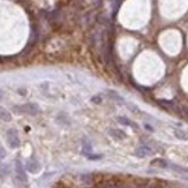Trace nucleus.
<instances>
[{"label":"nucleus","instance_id":"obj_1","mask_svg":"<svg viewBox=\"0 0 188 188\" xmlns=\"http://www.w3.org/2000/svg\"><path fill=\"white\" fill-rule=\"evenodd\" d=\"M16 110V112L19 113H24V114H29V116H36L39 113V108L37 104H32V103H28L21 106H16L14 108Z\"/></svg>","mask_w":188,"mask_h":188},{"label":"nucleus","instance_id":"obj_2","mask_svg":"<svg viewBox=\"0 0 188 188\" xmlns=\"http://www.w3.org/2000/svg\"><path fill=\"white\" fill-rule=\"evenodd\" d=\"M7 142L11 148H19L20 147V137L15 129H9L7 132Z\"/></svg>","mask_w":188,"mask_h":188},{"label":"nucleus","instance_id":"obj_3","mask_svg":"<svg viewBox=\"0 0 188 188\" xmlns=\"http://www.w3.org/2000/svg\"><path fill=\"white\" fill-rule=\"evenodd\" d=\"M135 156L140 157V158H143V157H147V156H151L154 154V150L151 148H149L147 146H142V147H138L134 151Z\"/></svg>","mask_w":188,"mask_h":188},{"label":"nucleus","instance_id":"obj_4","mask_svg":"<svg viewBox=\"0 0 188 188\" xmlns=\"http://www.w3.org/2000/svg\"><path fill=\"white\" fill-rule=\"evenodd\" d=\"M174 136L177 138L181 140V141H187L188 140V132L184 131V129H180V128H175L174 129Z\"/></svg>","mask_w":188,"mask_h":188},{"label":"nucleus","instance_id":"obj_5","mask_svg":"<svg viewBox=\"0 0 188 188\" xmlns=\"http://www.w3.org/2000/svg\"><path fill=\"white\" fill-rule=\"evenodd\" d=\"M28 170L31 172V173H37L38 171L40 170V165H39V163L37 161H30L29 163H28Z\"/></svg>","mask_w":188,"mask_h":188},{"label":"nucleus","instance_id":"obj_6","mask_svg":"<svg viewBox=\"0 0 188 188\" xmlns=\"http://www.w3.org/2000/svg\"><path fill=\"white\" fill-rule=\"evenodd\" d=\"M105 93H106V95L110 96L111 99H113V100H116V102H118V103H125L123 98H122L117 91H114V90H106Z\"/></svg>","mask_w":188,"mask_h":188},{"label":"nucleus","instance_id":"obj_7","mask_svg":"<svg viewBox=\"0 0 188 188\" xmlns=\"http://www.w3.org/2000/svg\"><path fill=\"white\" fill-rule=\"evenodd\" d=\"M13 182H14V187L15 188H28L27 180H23V179L16 177V175H15V178L13 179Z\"/></svg>","mask_w":188,"mask_h":188},{"label":"nucleus","instance_id":"obj_8","mask_svg":"<svg viewBox=\"0 0 188 188\" xmlns=\"http://www.w3.org/2000/svg\"><path fill=\"white\" fill-rule=\"evenodd\" d=\"M108 134L111 135L112 137H114L116 140H123L126 137V134L123 132H121L120 129H110Z\"/></svg>","mask_w":188,"mask_h":188},{"label":"nucleus","instance_id":"obj_9","mask_svg":"<svg viewBox=\"0 0 188 188\" xmlns=\"http://www.w3.org/2000/svg\"><path fill=\"white\" fill-rule=\"evenodd\" d=\"M151 166H157V167H161V169H166L169 167V163L165 161V159H161V158H156L151 161Z\"/></svg>","mask_w":188,"mask_h":188},{"label":"nucleus","instance_id":"obj_10","mask_svg":"<svg viewBox=\"0 0 188 188\" xmlns=\"http://www.w3.org/2000/svg\"><path fill=\"white\" fill-rule=\"evenodd\" d=\"M0 120L6 121V122H8V121L12 120V116H11V113H9L6 108H2V106H0Z\"/></svg>","mask_w":188,"mask_h":188},{"label":"nucleus","instance_id":"obj_11","mask_svg":"<svg viewBox=\"0 0 188 188\" xmlns=\"http://www.w3.org/2000/svg\"><path fill=\"white\" fill-rule=\"evenodd\" d=\"M118 121L120 122L121 125H125V126H131L132 125V121L129 120L128 118H126V117H118Z\"/></svg>","mask_w":188,"mask_h":188},{"label":"nucleus","instance_id":"obj_12","mask_svg":"<svg viewBox=\"0 0 188 188\" xmlns=\"http://www.w3.org/2000/svg\"><path fill=\"white\" fill-rule=\"evenodd\" d=\"M81 179H82V181H83L84 184H87V185H89V184L93 182V178H91L90 174H82L81 175Z\"/></svg>","mask_w":188,"mask_h":188},{"label":"nucleus","instance_id":"obj_13","mask_svg":"<svg viewBox=\"0 0 188 188\" xmlns=\"http://www.w3.org/2000/svg\"><path fill=\"white\" fill-rule=\"evenodd\" d=\"M8 166L7 165H4V164H1L0 163V177H4V175H6L8 173Z\"/></svg>","mask_w":188,"mask_h":188},{"label":"nucleus","instance_id":"obj_14","mask_svg":"<svg viewBox=\"0 0 188 188\" xmlns=\"http://www.w3.org/2000/svg\"><path fill=\"white\" fill-rule=\"evenodd\" d=\"M91 102L95 103V104H100V103H102V97H100V96H94V97L91 98Z\"/></svg>","mask_w":188,"mask_h":188},{"label":"nucleus","instance_id":"obj_15","mask_svg":"<svg viewBox=\"0 0 188 188\" xmlns=\"http://www.w3.org/2000/svg\"><path fill=\"white\" fill-rule=\"evenodd\" d=\"M144 127H146L148 131H150V132H154V128H152L150 125H148V123H146V125H144Z\"/></svg>","mask_w":188,"mask_h":188},{"label":"nucleus","instance_id":"obj_16","mask_svg":"<svg viewBox=\"0 0 188 188\" xmlns=\"http://www.w3.org/2000/svg\"><path fill=\"white\" fill-rule=\"evenodd\" d=\"M182 178H184V179H186V180H188V177H186V175H184Z\"/></svg>","mask_w":188,"mask_h":188}]
</instances>
